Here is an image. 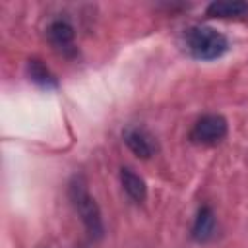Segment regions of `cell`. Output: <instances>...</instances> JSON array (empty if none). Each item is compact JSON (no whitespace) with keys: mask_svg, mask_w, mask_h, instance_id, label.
I'll list each match as a JSON object with an SVG mask.
<instances>
[{"mask_svg":"<svg viewBox=\"0 0 248 248\" xmlns=\"http://www.w3.org/2000/svg\"><path fill=\"white\" fill-rule=\"evenodd\" d=\"M68 198L78 213V217L81 219L87 234L93 238V240H99L105 232V227H103V217H101V209L95 202V198L89 194V188H87V180L78 174L70 180L68 184Z\"/></svg>","mask_w":248,"mask_h":248,"instance_id":"obj_2","label":"cell"},{"mask_svg":"<svg viewBox=\"0 0 248 248\" xmlns=\"http://www.w3.org/2000/svg\"><path fill=\"white\" fill-rule=\"evenodd\" d=\"M120 184L124 188V192L128 194V198L136 203H143L145 198H147V186H145V180L134 172L130 167H122L120 169Z\"/></svg>","mask_w":248,"mask_h":248,"instance_id":"obj_8","label":"cell"},{"mask_svg":"<svg viewBox=\"0 0 248 248\" xmlns=\"http://www.w3.org/2000/svg\"><path fill=\"white\" fill-rule=\"evenodd\" d=\"M74 37L76 31L68 19H54L46 27V39L48 43L64 56H74L76 46H74Z\"/></svg>","mask_w":248,"mask_h":248,"instance_id":"obj_5","label":"cell"},{"mask_svg":"<svg viewBox=\"0 0 248 248\" xmlns=\"http://www.w3.org/2000/svg\"><path fill=\"white\" fill-rule=\"evenodd\" d=\"M215 227H217V219L213 209L209 205H202L192 225V238L196 242H209L215 236Z\"/></svg>","mask_w":248,"mask_h":248,"instance_id":"obj_6","label":"cell"},{"mask_svg":"<svg viewBox=\"0 0 248 248\" xmlns=\"http://www.w3.org/2000/svg\"><path fill=\"white\" fill-rule=\"evenodd\" d=\"M182 46L196 60H217L229 50V41L213 27L190 25L182 33Z\"/></svg>","mask_w":248,"mask_h":248,"instance_id":"obj_1","label":"cell"},{"mask_svg":"<svg viewBox=\"0 0 248 248\" xmlns=\"http://www.w3.org/2000/svg\"><path fill=\"white\" fill-rule=\"evenodd\" d=\"M122 140L128 145V149L140 159H151L159 151V143L155 136L141 126H128L122 132Z\"/></svg>","mask_w":248,"mask_h":248,"instance_id":"obj_4","label":"cell"},{"mask_svg":"<svg viewBox=\"0 0 248 248\" xmlns=\"http://www.w3.org/2000/svg\"><path fill=\"white\" fill-rule=\"evenodd\" d=\"M205 14L219 19H240L248 16V2L242 0H215L207 6Z\"/></svg>","mask_w":248,"mask_h":248,"instance_id":"obj_7","label":"cell"},{"mask_svg":"<svg viewBox=\"0 0 248 248\" xmlns=\"http://www.w3.org/2000/svg\"><path fill=\"white\" fill-rule=\"evenodd\" d=\"M229 132L227 120L221 114H203L190 130V141L196 145H217Z\"/></svg>","mask_w":248,"mask_h":248,"instance_id":"obj_3","label":"cell"},{"mask_svg":"<svg viewBox=\"0 0 248 248\" xmlns=\"http://www.w3.org/2000/svg\"><path fill=\"white\" fill-rule=\"evenodd\" d=\"M25 72H27V78L39 85V87H45V89H54L58 87V79L56 76L46 68V64L39 58H29L27 64H25Z\"/></svg>","mask_w":248,"mask_h":248,"instance_id":"obj_9","label":"cell"}]
</instances>
